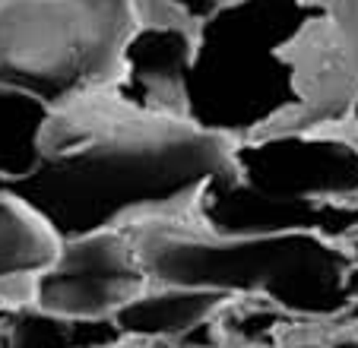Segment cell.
<instances>
[{
    "mask_svg": "<svg viewBox=\"0 0 358 348\" xmlns=\"http://www.w3.org/2000/svg\"><path fill=\"white\" fill-rule=\"evenodd\" d=\"M241 348H270V345H241Z\"/></svg>",
    "mask_w": 358,
    "mask_h": 348,
    "instance_id": "obj_20",
    "label": "cell"
},
{
    "mask_svg": "<svg viewBox=\"0 0 358 348\" xmlns=\"http://www.w3.org/2000/svg\"><path fill=\"white\" fill-rule=\"evenodd\" d=\"M345 298H349V304H358V263L352 260L349 273H345Z\"/></svg>",
    "mask_w": 358,
    "mask_h": 348,
    "instance_id": "obj_15",
    "label": "cell"
},
{
    "mask_svg": "<svg viewBox=\"0 0 358 348\" xmlns=\"http://www.w3.org/2000/svg\"><path fill=\"white\" fill-rule=\"evenodd\" d=\"M248 187L289 200H358V136L345 127L273 130L231 146Z\"/></svg>",
    "mask_w": 358,
    "mask_h": 348,
    "instance_id": "obj_5",
    "label": "cell"
},
{
    "mask_svg": "<svg viewBox=\"0 0 358 348\" xmlns=\"http://www.w3.org/2000/svg\"><path fill=\"white\" fill-rule=\"evenodd\" d=\"M0 304H3V301H0Z\"/></svg>",
    "mask_w": 358,
    "mask_h": 348,
    "instance_id": "obj_22",
    "label": "cell"
},
{
    "mask_svg": "<svg viewBox=\"0 0 358 348\" xmlns=\"http://www.w3.org/2000/svg\"><path fill=\"white\" fill-rule=\"evenodd\" d=\"M162 10H169V13H175L178 20H184L187 26H200L206 16H213L216 10L229 7V3H235V0H156Z\"/></svg>",
    "mask_w": 358,
    "mask_h": 348,
    "instance_id": "obj_14",
    "label": "cell"
},
{
    "mask_svg": "<svg viewBox=\"0 0 358 348\" xmlns=\"http://www.w3.org/2000/svg\"><path fill=\"white\" fill-rule=\"evenodd\" d=\"M111 320H67L32 304H0V348H117Z\"/></svg>",
    "mask_w": 358,
    "mask_h": 348,
    "instance_id": "obj_12",
    "label": "cell"
},
{
    "mask_svg": "<svg viewBox=\"0 0 358 348\" xmlns=\"http://www.w3.org/2000/svg\"><path fill=\"white\" fill-rule=\"evenodd\" d=\"M146 288L130 231H95L61 241L55 263L35 275L29 304L67 320H111Z\"/></svg>",
    "mask_w": 358,
    "mask_h": 348,
    "instance_id": "obj_6",
    "label": "cell"
},
{
    "mask_svg": "<svg viewBox=\"0 0 358 348\" xmlns=\"http://www.w3.org/2000/svg\"><path fill=\"white\" fill-rule=\"evenodd\" d=\"M314 20L295 45L301 108L282 130L339 127L358 99V0H311Z\"/></svg>",
    "mask_w": 358,
    "mask_h": 348,
    "instance_id": "obj_8",
    "label": "cell"
},
{
    "mask_svg": "<svg viewBox=\"0 0 358 348\" xmlns=\"http://www.w3.org/2000/svg\"><path fill=\"white\" fill-rule=\"evenodd\" d=\"M345 250H349V256L358 263V238H355V241H352V244H345Z\"/></svg>",
    "mask_w": 358,
    "mask_h": 348,
    "instance_id": "obj_19",
    "label": "cell"
},
{
    "mask_svg": "<svg viewBox=\"0 0 358 348\" xmlns=\"http://www.w3.org/2000/svg\"><path fill=\"white\" fill-rule=\"evenodd\" d=\"M327 348H358V335H339V339H333Z\"/></svg>",
    "mask_w": 358,
    "mask_h": 348,
    "instance_id": "obj_17",
    "label": "cell"
},
{
    "mask_svg": "<svg viewBox=\"0 0 358 348\" xmlns=\"http://www.w3.org/2000/svg\"><path fill=\"white\" fill-rule=\"evenodd\" d=\"M117 348H121V345H117Z\"/></svg>",
    "mask_w": 358,
    "mask_h": 348,
    "instance_id": "obj_21",
    "label": "cell"
},
{
    "mask_svg": "<svg viewBox=\"0 0 358 348\" xmlns=\"http://www.w3.org/2000/svg\"><path fill=\"white\" fill-rule=\"evenodd\" d=\"M235 298L203 288L149 285L140 298L127 301L111 323L124 342H178L184 333L206 320H216Z\"/></svg>",
    "mask_w": 358,
    "mask_h": 348,
    "instance_id": "obj_10",
    "label": "cell"
},
{
    "mask_svg": "<svg viewBox=\"0 0 358 348\" xmlns=\"http://www.w3.org/2000/svg\"><path fill=\"white\" fill-rule=\"evenodd\" d=\"M194 54V26L162 10L156 0H136V22L121 51V70L101 95L134 111L184 117V76Z\"/></svg>",
    "mask_w": 358,
    "mask_h": 348,
    "instance_id": "obj_9",
    "label": "cell"
},
{
    "mask_svg": "<svg viewBox=\"0 0 358 348\" xmlns=\"http://www.w3.org/2000/svg\"><path fill=\"white\" fill-rule=\"evenodd\" d=\"M51 121L41 101L0 86V184L26 177L41 159V140Z\"/></svg>",
    "mask_w": 358,
    "mask_h": 348,
    "instance_id": "obj_13",
    "label": "cell"
},
{
    "mask_svg": "<svg viewBox=\"0 0 358 348\" xmlns=\"http://www.w3.org/2000/svg\"><path fill=\"white\" fill-rule=\"evenodd\" d=\"M311 0H235L194 29L184 121L231 146L292 124L301 108L295 45Z\"/></svg>",
    "mask_w": 358,
    "mask_h": 348,
    "instance_id": "obj_2",
    "label": "cell"
},
{
    "mask_svg": "<svg viewBox=\"0 0 358 348\" xmlns=\"http://www.w3.org/2000/svg\"><path fill=\"white\" fill-rule=\"evenodd\" d=\"M136 0H0V86L64 111L115 82Z\"/></svg>",
    "mask_w": 358,
    "mask_h": 348,
    "instance_id": "obj_4",
    "label": "cell"
},
{
    "mask_svg": "<svg viewBox=\"0 0 358 348\" xmlns=\"http://www.w3.org/2000/svg\"><path fill=\"white\" fill-rule=\"evenodd\" d=\"M196 228L222 238L317 235L333 244L358 238V200H289L248 187L231 168L200 190L187 215Z\"/></svg>",
    "mask_w": 358,
    "mask_h": 348,
    "instance_id": "obj_7",
    "label": "cell"
},
{
    "mask_svg": "<svg viewBox=\"0 0 358 348\" xmlns=\"http://www.w3.org/2000/svg\"><path fill=\"white\" fill-rule=\"evenodd\" d=\"M61 238L20 196L0 187V301L29 304L35 275L55 263Z\"/></svg>",
    "mask_w": 358,
    "mask_h": 348,
    "instance_id": "obj_11",
    "label": "cell"
},
{
    "mask_svg": "<svg viewBox=\"0 0 358 348\" xmlns=\"http://www.w3.org/2000/svg\"><path fill=\"white\" fill-rule=\"evenodd\" d=\"M231 161V143L184 117L146 114L95 95L51 111L41 159L0 184L61 241L187 219L206 184Z\"/></svg>",
    "mask_w": 358,
    "mask_h": 348,
    "instance_id": "obj_1",
    "label": "cell"
},
{
    "mask_svg": "<svg viewBox=\"0 0 358 348\" xmlns=\"http://www.w3.org/2000/svg\"><path fill=\"white\" fill-rule=\"evenodd\" d=\"M339 127H345V130H352V133L358 136V99H355V105L349 108V114H345V121L339 124Z\"/></svg>",
    "mask_w": 358,
    "mask_h": 348,
    "instance_id": "obj_16",
    "label": "cell"
},
{
    "mask_svg": "<svg viewBox=\"0 0 358 348\" xmlns=\"http://www.w3.org/2000/svg\"><path fill=\"white\" fill-rule=\"evenodd\" d=\"M285 348H327L324 342H314V339H301V342H289Z\"/></svg>",
    "mask_w": 358,
    "mask_h": 348,
    "instance_id": "obj_18",
    "label": "cell"
},
{
    "mask_svg": "<svg viewBox=\"0 0 358 348\" xmlns=\"http://www.w3.org/2000/svg\"><path fill=\"white\" fill-rule=\"evenodd\" d=\"M149 285L203 288L241 301H264L292 320H330L352 307L343 244L317 235L222 238L190 219L130 228Z\"/></svg>",
    "mask_w": 358,
    "mask_h": 348,
    "instance_id": "obj_3",
    "label": "cell"
}]
</instances>
